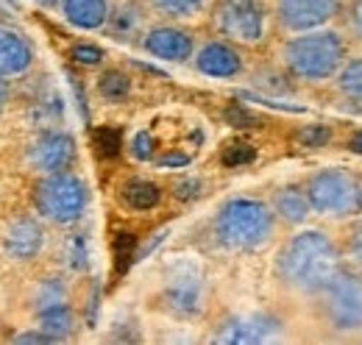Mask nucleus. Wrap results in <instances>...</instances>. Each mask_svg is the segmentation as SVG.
<instances>
[{"label":"nucleus","mask_w":362,"mask_h":345,"mask_svg":"<svg viewBox=\"0 0 362 345\" xmlns=\"http://www.w3.org/2000/svg\"><path fill=\"white\" fill-rule=\"evenodd\" d=\"M95 312H98V290L92 293L90 298V323H95Z\"/></svg>","instance_id":"nucleus-42"},{"label":"nucleus","mask_w":362,"mask_h":345,"mask_svg":"<svg viewBox=\"0 0 362 345\" xmlns=\"http://www.w3.org/2000/svg\"><path fill=\"white\" fill-rule=\"evenodd\" d=\"M296 142L301 148H310V151H317V148H326L332 142V129L323 126V123H313V126H301L296 131Z\"/></svg>","instance_id":"nucleus-25"},{"label":"nucleus","mask_w":362,"mask_h":345,"mask_svg":"<svg viewBox=\"0 0 362 345\" xmlns=\"http://www.w3.org/2000/svg\"><path fill=\"white\" fill-rule=\"evenodd\" d=\"M62 301H67L64 284H62L59 279H45V281L40 284V293H37V309L50 306V303H62Z\"/></svg>","instance_id":"nucleus-30"},{"label":"nucleus","mask_w":362,"mask_h":345,"mask_svg":"<svg viewBox=\"0 0 362 345\" xmlns=\"http://www.w3.org/2000/svg\"><path fill=\"white\" fill-rule=\"evenodd\" d=\"M153 148H156V142H153V136L148 131H139L134 136V142H132V153L142 162H148L153 156Z\"/></svg>","instance_id":"nucleus-35"},{"label":"nucleus","mask_w":362,"mask_h":345,"mask_svg":"<svg viewBox=\"0 0 362 345\" xmlns=\"http://www.w3.org/2000/svg\"><path fill=\"white\" fill-rule=\"evenodd\" d=\"M165 237H168V228L156 231V234H153V237H151V240H148V242H145L142 248H136V259H145V257H148V254H151V251H153V248H156V245H159V242H162Z\"/></svg>","instance_id":"nucleus-40"},{"label":"nucleus","mask_w":362,"mask_h":345,"mask_svg":"<svg viewBox=\"0 0 362 345\" xmlns=\"http://www.w3.org/2000/svg\"><path fill=\"white\" fill-rule=\"evenodd\" d=\"M195 67L212 78H234L243 70V56L228 42H206L195 56Z\"/></svg>","instance_id":"nucleus-14"},{"label":"nucleus","mask_w":362,"mask_h":345,"mask_svg":"<svg viewBox=\"0 0 362 345\" xmlns=\"http://www.w3.org/2000/svg\"><path fill=\"white\" fill-rule=\"evenodd\" d=\"M343 0H276V20L290 34L323 28L343 14Z\"/></svg>","instance_id":"nucleus-9"},{"label":"nucleus","mask_w":362,"mask_h":345,"mask_svg":"<svg viewBox=\"0 0 362 345\" xmlns=\"http://www.w3.org/2000/svg\"><path fill=\"white\" fill-rule=\"evenodd\" d=\"M3 103H6V84L0 81V106H3Z\"/></svg>","instance_id":"nucleus-44"},{"label":"nucleus","mask_w":362,"mask_h":345,"mask_svg":"<svg viewBox=\"0 0 362 345\" xmlns=\"http://www.w3.org/2000/svg\"><path fill=\"white\" fill-rule=\"evenodd\" d=\"M357 187H360V206H362V175L357 178Z\"/></svg>","instance_id":"nucleus-45"},{"label":"nucleus","mask_w":362,"mask_h":345,"mask_svg":"<svg viewBox=\"0 0 362 345\" xmlns=\"http://www.w3.org/2000/svg\"><path fill=\"white\" fill-rule=\"evenodd\" d=\"M209 0H151V6L165 14V17H176V20H187V17H195L204 11Z\"/></svg>","instance_id":"nucleus-24"},{"label":"nucleus","mask_w":362,"mask_h":345,"mask_svg":"<svg viewBox=\"0 0 362 345\" xmlns=\"http://www.w3.org/2000/svg\"><path fill=\"white\" fill-rule=\"evenodd\" d=\"M14 343H62V340L47 332H28V334H17Z\"/></svg>","instance_id":"nucleus-38"},{"label":"nucleus","mask_w":362,"mask_h":345,"mask_svg":"<svg viewBox=\"0 0 362 345\" xmlns=\"http://www.w3.org/2000/svg\"><path fill=\"white\" fill-rule=\"evenodd\" d=\"M123 201H126L134 212H148V209H153V206L162 201V189H159L153 181L132 178V181L123 187Z\"/></svg>","instance_id":"nucleus-21"},{"label":"nucleus","mask_w":362,"mask_h":345,"mask_svg":"<svg viewBox=\"0 0 362 345\" xmlns=\"http://www.w3.org/2000/svg\"><path fill=\"white\" fill-rule=\"evenodd\" d=\"M198 192H201V181L198 178H184L173 187V195L179 201H192V198H198Z\"/></svg>","instance_id":"nucleus-37"},{"label":"nucleus","mask_w":362,"mask_h":345,"mask_svg":"<svg viewBox=\"0 0 362 345\" xmlns=\"http://www.w3.org/2000/svg\"><path fill=\"white\" fill-rule=\"evenodd\" d=\"M142 8L136 6V3H120L112 14H109V23H106V28H109V34L117 40V42H134V37H139V31H142Z\"/></svg>","instance_id":"nucleus-18"},{"label":"nucleus","mask_w":362,"mask_h":345,"mask_svg":"<svg viewBox=\"0 0 362 345\" xmlns=\"http://www.w3.org/2000/svg\"><path fill=\"white\" fill-rule=\"evenodd\" d=\"M204 301H206V284H204V273L189 264V262H179L170 267L168 279H165V287H162V303L165 309L181 317V320H189V317H198L204 312Z\"/></svg>","instance_id":"nucleus-7"},{"label":"nucleus","mask_w":362,"mask_h":345,"mask_svg":"<svg viewBox=\"0 0 362 345\" xmlns=\"http://www.w3.org/2000/svg\"><path fill=\"white\" fill-rule=\"evenodd\" d=\"M62 8H64L67 23L76 28H84V31L103 28L112 14L106 0H62Z\"/></svg>","instance_id":"nucleus-17"},{"label":"nucleus","mask_w":362,"mask_h":345,"mask_svg":"<svg viewBox=\"0 0 362 345\" xmlns=\"http://www.w3.org/2000/svg\"><path fill=\"white\" fill-rule=\"evenodd\" d=\"M281 62L293 78L320 84V81L337 78L340 67L349 62V47L337 31L315 28L287 40L281 47Z\"/></svg>","instance_id":"nucleus-2"},{"label":"nucleus","mask_w":362,"mask_h":345,"mask_svg":"<svg viewBox=\"0 0 362 345\" xmlns=\"http://www.w3.org/2000/svg\"><path fill=\"white\" fill-rule=\"evenodd\" d=\"M142 47L156 56V59H165V62H184L192 56V37L181 28H170V25H159V28H151L142 40Z\"/></svg>","instance_id":"nucleus-12"},{"label":"nucleus","mask_w":362,"mask_h":345,"mask_svg":"<svg viewBox=\"0 0 362 345\" xmlns=\"http://www.w3.org/2000/svg\"><path fill=\"white\" fill-rule=\"evenodd\" d=\"M349 148H351L354 153H362V131H357V134L351 136V142H349Z\"/></svg>","instance_id":"nucleus-41"},{"label":"nucleus","mask_w":362,"mask_h":345,"mask_svg":"<svg viewBox=\"0 0 362 345\" xmlns=\"http://www.w3.org/2000/svg\"><path fill=\"white\" fill-rule=\"evenodd\" d=\"M334 84H337V89H340V95L354 98V100H362V56L349 59V62L340 67Z\"/></svg>","instance_id":"nucleus-22"},{"label":"nucleus","mask_w":362,"mask_h":345,"mask_svg":"<svg viewBox=\"0 0 362 345\" xmlns=\"http://www.w3.org/2000/svg\"><path fill=\"white\" fill-rule=\"evenodd\" d=\"M265 6L262 0H218L215 25L218 31L243 45H257L265 40Z\"/></svg>","instance_id":"nucleus-8"},{"label":"nucleus","mask_w":362,"mask_h":345,"mask_svg":"<svg viewBox=\"0 0 362 345\" xmlns=\"http://www.w3.org/2000/svg\"><path fill=\"white\" fill-rule=\"evenodd\" d=\"M257 159V151L248 145V142H231L226 151H223V156H221V162L226 165V168H240V165H251Z\"/></svg>","instance_id":"nucleus-29"},{"label":"nucleus","mask_w":362,"mask_h":345,"mask_svg":"<svg viewBox=\"0 0 362 345\" xmlns=\"http://www.w3.org/2000/svg\"><path fill=\"white\" fill-rule=\"evenodd\" d=\"M31 45L20 34L0 28V76H20L31 67Z\"/></svg>","instance_id":"nucleus-16"},{"label":"nucleus","mask_w":362,"mask_h":345,"mask_svg":"<svg viewBox=\"0 0 362 345\" xmlns=\"http://www.w3.org/2000/svg\"><path fill=\"white\" fill-rule=\"evenodd\" d=\"M281 329V320L273 315H251V317H231L226 320L212 340L215 343H262L273 332Z\"/></svg>","instance_id":"nucleus-11"},{"label":"nucleus","mask_w":362,"mask_h":345,"mask_svg":"<svg viewBox=\"0 0 362 345\" xmlns=\"http://www.w3.org/2000/svg\"><path fill=\"white\" fill-rule=\"evenodd\" d=\"M67 264H70L76 273H84V270L90 267V254H87V240H84V234L70 237V242H67Z\"/></svg>","instance_id":"nucleus-28"},{"label":"nucleus","mask_w":362,"mask_h":345,"mask_svg":"<svg viewBox=\"0 0 362 345\" xmlns=\"http://www.w3.org/2000/svg\"><path fill=\"white\" fill-rule=\"evenodd\" d=\"M273 212L290 226H301L307 217L313 215V204L307 198V189L298 184H284L273 195Z\"/></svg>","instance_id":"nucleus-15"},{"label":"nucleus","mask_w":362,"mask_h":345,"mask_svg":"<svg viewBox=\"0 0 362 345\" xmlns=\"http://www.w3.org/2000/svg\"><path fill=\"white\" fill-rule=\"evenodd\" d=\"M156 165L159 168H184V165H189V156L187 153H165L156 159Z\"/></svg>","instance_id":"nucleus-39"},{"label":"nucleus","mask_w":362,"mask_h":345,"mask_svg":"<svg viewBox=\"0 0 362 345\" xmlns=\"http://www.w3.org/2000/svg\"><path fill=\"white\" fill-rule=\"evenodd\" d=\"M28 162L45 175L70 170L76 162V139L64 131H45L28 145Z\"/></svg>","instance_id":"nucleus-10"},{"label":"nucleus","mask_w":362,"mask_h":345,"mask_svg":"<svg viewBox=\"0 0 362 345\" xmlns=\"http://www.w3.org/2000/svg\"><path fill=\"white\" fill-rule=\"evenodd\" d=\"M320 312L334 332H362V273L343 267L323 290Z\"/></svg>","instance_id":"nucleus-6"},{"label":"nucleus","mask_w":362,"mask_h":345,"mask_svg":"<svg viewBox=\"0 0 362 345\" xmlns=\"http://www.w3.org/2000/svg\"><path fill=\"white\" fill-rule=\"evenodd\" d=\"M343 254L337 242L317 228H304L287 240L276 259V273L284 287L301 296H323V290L340 276Z\"/></svg>","instance_id":"nucleus-1"},{"label":"nucleus","mask_w":362,"mask_h":345,"mask_svg":"<svg viewBox=\"0 0 362 345\" xmlns=\"http://www.w3.org/2000/svg\"><path fill=\"white\" fill-rule=\"evenodd\" d=\"M42 242H45V231L34 217L14 220L3 237V248L11 259H34L42 251Z\"/></svg>","instance_id":"nucleus-13"},{"label":"nucleus","mask_w":362,"mask_h":345,"mask_svg":"<svg viewBox=\"0 0 362 345\" xmlns=\"http://www.w3.org/2000/svg\"><path fill=\"white\" fill-rule=\"evenodd\" d=\"M257 86H265V89H271L276 95H287V92H293V86L284 84V76H273V73H262V76H257Z\"/></svg>","instance_id":"nucleus-36"},{"label":"nucleus","mask_w":362,"mask_h":345,"mask_svg":"<svg viewBox=\"0 0 362 345\" xmlns=\"http://www.w3.org/2000/svg\"><path fill=\"white\" fill-rule=\"evenodd\" d=\"M98 92H100L106 100L117 103V100L129 98V92H132V78H129L126 73H120V70H106V73L98 78Z\"/></svg>","instance_id":"nucleus-23"},{"label":"nucleus","mask_w":362,"mask_h":345,"mask_svg":"<svg viewBox=\"0 0 362 345\" xmlns=\"http://www.w3.org/2000/svg\"><path fill=\"white\" fill-rule=\"evenodd\" d=\"M95 145L100 151V156L112 159L120 153V145H123V131L120 129H112V126H103V129L95 131Z\"/></svg>","instance_id":"nucleus-26"},{"label":"nucleus","mask_w":362,"mask_h":345,"mask_svg":"<svg viewBox=\"0 0 362 345\" xmlns=\"http://www.w3.org/2000/svg\"><path fill=\"white\" fill-rule=\"evenodd\" d=\"M226 120L234 126V129H257L262 120L259 117H254L251 112H245L243 106H231L226 112Z\"/></svg>","instance_id":"nucleus-34"},{"label":"nucleus","mask_w":362,"mask_h":345,"mask_svg":"<svg viewBox=\"0 0 362 345\" xmlns=\"http://www.w3.org/2000/svg\"><path fill=\"white\" fill-rule=\"evenodd\" d=\"M70 56H73L78 64H87V67H95V64L103 62V50H100L98 45H76V47L70 50Z\"/></svg>","instance_id":"nucleus-32"},{"label":"nucleus","mask_w":362,"mask_h":345,"mask_svg":"<svg viewBox=\"0 0 362 345\" xmlns=\"http://www.w3.org/2000/svg\"><path fill=\"white\" fill-rule=\"evenodd\" d=\"M134 259H136L134 234H120V237L115 240V267H117V273H126Z\"/></svg>","instance_id":"nucleus-27"},{"label":"nucleus","mask_w":362,"mask_h":345,"mask_svg":"<svg viewBox=\"0 0 362 345\" xmlns=\"http://www.w3.org/2000/svg\"><path fill=\"white\" fill-rule=\"evenodd\" d=\"M307 198L313 204V212L323 217H354L362 212L360 206V187L357 175L340 168H326L307 178L304 184Z\"/></svg>","instance_id":"nucleus-4"},{"label":"nucleus","mask_w":362,"mask_h":345,"mask_svg":"<svg viewBox=\"0 0 362 345\" xmlns=\"http://www.w3.org/2000/svg\"><path fill=\"white\" fill-rule=\"evenodd\" d=\"M276 228V212L254 198H234L215 217V237L228 251H257L268 245Z\"/></svg>","instance_id":"nucleus-3"},{"label":"nucleus","mask_w":362,"mask_h":345,"mask_svg":"<svg viewBox=\"0 0 362 345\" xmlns=\"http://www.w3.org/2000/svg\"><path fill=\"white\" fill-rule=\"evenodd\" d=\"M346 257L351 264L362 267V220L349 231V240H346Z\"/></svg>","instance_id":"nucleus-33"},{"label":"nucleus","mask_w":362,"mask_h":345,"mask_svg":"<svg viewBox=\"0 0 362 345\" xmlns=\"http://www.w3.org/2000/svg\"><path fill=\"white\" fill-rule=\"evenodd\" d=\"M31 117H34V123H37L40 129H45V131H50L53 126L62 123V98H59V92H56L53 86H45V89L34 98V103H31Z\"/></svg>","instance_id":"nucleus-20"},{"label":"nucleus","mask_w":362,"mask_h":345,"mask_svg":"<svg viewBox=\"0 0 362 345\" xmlns=\"http://www.w3.org/2000/svg\"><path fill=\"white\" fill-rule=\"evenodd\" d=\"M87 201H90L87 184L67 170L47 172L34 189V204H37L40 215L53 223H62V226L76 223L84 215Z\"/></svg>","instance_id":"nucleus-5"},{"label":"nucleus","mask_w":362,"mask_h":345,"mask_svg":"<svg viewBox=\"0 0 362 345\" xmlns=\"http://www.w3.org/2000/svg\"><path fill=\"white\" fill-rule=\"evenodd\" d=\"M343 23L349 28V34L362 42V0H349L343 6Z\"/></svg>","instance_id":"nucleus-31"},{"label":"nucleus","mask_w":362,"mask_h":345,"mask_svg":"<svg viewBox=\"0 0 362 345\" xmlns=\"http://www.w3.org/2000/svg\"><path fill=\"white\" fill-rule=\"evenodd\" d=\"M37 3H40V6H45V8H53V6H59L62 0H37Z\"/></svg>","instance_id":"nucleus-43"},{"label":"nucleus","mask_w":362,"mask_h":345,"mask_svg":"<svg viewBox=\"0 0 362 345\" xmlns=\"http://www.w3.org/2000/svg\"><path fill=\"white\" fill-rule=\"evenodd\" d=\"M40 312V329L59 337V340H67L76 329V317H73V309L67 306V301L62 303H50V306H42L37 309Z\"/></svg>","instance_id":"nucleus-19"}]
</instances>
